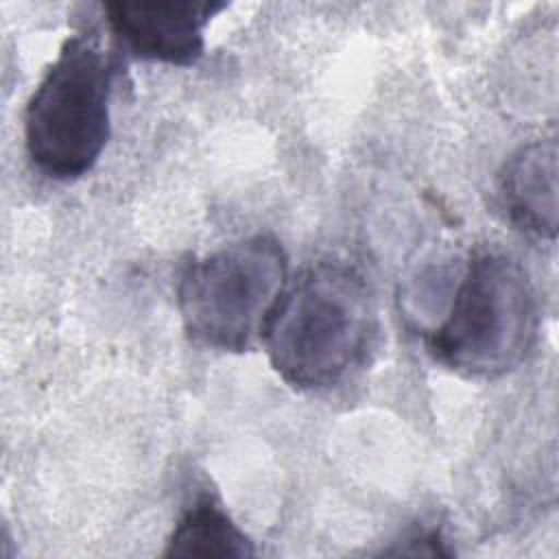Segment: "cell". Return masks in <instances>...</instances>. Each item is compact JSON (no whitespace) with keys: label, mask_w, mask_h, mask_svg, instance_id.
<instances>
[{"label":"cell","mask_w":559,"mask_h":559,"mask_svg":"<svg viewBox=\"0 0 559 559\" xmlns=\"http://www.w3.org/2000/svg\"><path fill=\"white\" fill-rule=\"evenodd\" d=\"M253 542L212 498L194 500L166 539L164 557H251Z\"/></svg>","instance_id":"7"},{"label":"cell","mask_w":559,"mask_h":559,"mask_svg":"<svg viewBox=\"0 0 559 559\" xmlns=\"http://www.w3.org/2000/svg\"><path fill=\"white\" fill-rule=\"evenodd\" d=\"M498 199L507 218L537 238L557 234V142L522 144L498 175Z\"/></svg>","instance_id":"6"},{"label":"cell","mask_w":559,"mask_h":559,"mask_svg":"<svg viewBox=\"0 0 559 559\" xmlns=\"http://www.w3.org/2000/svg\"><path fill=\"white\" fill-rule=\"evenodd\" d=\"M111 63L94 28L70 35L24 109V148L55 181H74L100 159L111 133Z\"/></svg>","instance_id":"3"},{"label":"cell","mask_w":559,"mask_h":559,"mask_svg":"<svg viewBox=\"0 0 559 559\" xmlns=\"http://www.w3.org/2000/svg\"><path fill=\"white\" fill-rule=\"evenodd\" d=\"M386 555H450L439 528H419L408 533L397 548L384 550Z\"/></svg>","instance_id":"8"},{"label":"cell","mask_w":559,"mask_h":559,"mask_svg":"<svg viewBox=\"0 0 559 559\" xmlns=\"http://www.w3.org/2000/svg\"><path fill=\"white\" fill-rule=\"evenodd\" d=\"M376 295L352 264L323 260L288 282L262 345L299 391H328L365 367L378 345Z\"/></svg>","instance_id":"1"},{"label":"cell","mask_w":559,"mask_h":559,"mask_svg":"<svg viewBox=\"0 0 559 559\" xmlns=\"http://www.w3.org/2000/svg\"><path fill=\"white\" fill-rule=\"evenodd\" d=\"M539 330V299L526 266L509 251H476L456 284L445 319L426 347L445 369L496 380L520 367Z\"/></svg>","instance_id":"2"},{"label":"cell","mask_w":559,"mask_h":559,"mask_svg":"<svg viewBox=\"0 0 559 559\" xmlns=\"http://www.w3.org/2000/svg\"><path fill=\"white\" fill-rule=\"evenodd\" d=\"M288 282V255L277 238H238L181 271L177 308L183 330L201 347L249 352L262 343Z\"/></svg>","instance_id":"4"},{"label":"cell","mask_w":559,"mask_h":559,"mask_svg":"<svg viewBox=\"0 0 559 559\" xmlns=\"http://www.w3.org/2000/svg\"><path fill=\"white\" fill-rule=\"evenodd\" d=\"M225 2L135 0L103 4L114 37L138 59L192 66L205 50V26Z\"/></svg>","instance_id":"5"}]
</instances>
